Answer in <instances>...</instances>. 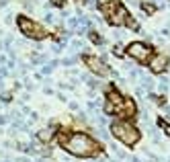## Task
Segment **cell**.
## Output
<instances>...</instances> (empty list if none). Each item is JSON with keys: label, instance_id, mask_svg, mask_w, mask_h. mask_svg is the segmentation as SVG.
<instances>
[{"label": "cell", "instance_id": "1", "mask_svg": "<svg viewBox=\"0 0 170 162\" xmlns=\"http://www.w3.org/2000/svg\"><path fill=\"white\" fill-rule=\"evenodd\" d=\"M62 148L66 152H70L72 156H80V158H88L97 152V142H94L90 136L80 131H74L70 136L62 140Z\"/></svg>", "mask_w": 170, "mask_h": 162}, {"label": "cell", "instance_id": "2", "mask_svg": "<svg viewBox=\"0 0 170 162\" xmlns=\"http://www.w3.org/2000/svg\"><path fill=\"white\" fill-rule=\"evenodd\" d=\"M111 131H113V136H115L119 142H123L125 146H133V144H137V140H139L137 127H133L129 121H113Z\"/></svg>", "mask_w": 170, "mask_h": 162}, {"label": "cell", "instance_id": "3", "mask_svg": "<svg viewBox=\"0 0 170 162\" xmlns=\"http://www.w3.org/2000/svg\"><path fill=\"white\" fill-rule=\"evenodd\" d=\"M17 25H19L21 33H23L25 37H29V39L39 41V39H43L45 35H47L43 27H41V25H37L35 21H31L29 17H23V15H21L19 19H17Z\"/></svg>", "mask_w": 170, "mask_h": 162}, {"label": "cell", "instance_id": "4", "mask_svg": "<svg viewBox=\"0 0 170 162\" xmlns=\"http://www.w3.org/2000/svg\"><path fill=\"white\" fill-rule=\"evenodd\" d=\"M127 55H131L135 62H139V64H146L148 60H150L152 55V47L146 43H141V41H133V43L127 45Z\"/></svg>", "mask_w": 170, "mask_h": 162}, {"label": "cell", "instance_id": "5", "mask_svg": "<svg viewBox=\"0 0 170 162\" xmlns=\"http://www.w3.org/2000/svg\"><path fill=\"white\" fill-rule=\"evenodd\" d=\"M84 62H86V66L92 70V72L101 74V76H107V74H111V70L107 68V64H105V62H101L98 58H94V55H84Z\"/></svg>", "mask_w": 170, "mask_h": 162}, {"label": "cell", "instance_id": "6", "mask_svg": "<svg viewBox=\"0 0 170 162\" xmlns=\"http://www.w3.org/2000/svg\"><path fill=\"white\" fill-rule=\"evenodd\" d=\"M166 66H168V58H166L164 54H158V55H154V58L150 60V70H152V72H156V74L164 72Z\"/></svg>", "mask_w": 170, "mask_h": 162}, {"label": "cell", "instance_id": "7", "mask_svg": "<svg viewBox=\"0 0 170 162\" xmlns=\"http://www.w3.org/2000/svg\"><path fill=\"white\" fill-rule=\"evenodd\" d=\"M156 84H154V80L150 78V76H146V74H141V88H146V90H152Z\"/></svg>", "mask_w": 170, "mask_h": 162}, {"label": "cell", "instance_id": "8", "mask_svg": "<svg viewBox=\"0 0 170 162\" xmlns=\"http://www.w3.org/2000/svg\"><path fill=\"white\" fill-rule=\"evenodd\" d=\"M35 140H39V142H49V140H51V131L41 129L39 133H35Z\"/></svg>", "mask_w": 170, "mask_h": 162}, {"label": "cell", "instance_id": "9", "mask_svg": "<svg viewBox=\"0 0 170 162\" xmlns=\"http://www.w3.org/2000/svg\"><path fill=\"white\" fill-rule=\"evenodd\" d=\"M141 8L146 10L148 15H154V10H156V4H152L150 0H148V2H141Z\"/></svg>", "mask_w": 170, "mask_h": 162}, {"label": "cell", "instance_id": "10", "mask_svg": "<svg viewBox=\"0 0 170 162\" xmlns=\"http://www.w3.org/2000/svg\"><path fill=\"white\" fill-rule=\"evenodd\" d=\"M88 33H90V39H92L94 43H102V37L97 33V31H88Z\"/></svg>", "mask_w": 170, "mask_h": 162}, {"label": "cell", "instance_id": "11", "mask_svg": "<svg viewBox=\"0 0 170 162\" xmlns=\"http://www.w3.org/2000/svg\"><path fill=\"white\" fill-rule=\"evenodd\" d=\"M158 88H160L162 93H166V90H168V80H166V78H162L160 82H158Z\"/></svg>", "mask_w": 170, "mask_h": 162}, {"label": "cell", "instance_id": "12", "mask_svg": "<svg viewBox=\"0 0 170 162\" xmlns=\"http://www.w3.org/2000/svg\"><path fill=\"white\" fill-rule=\"evenodd\" d=\"M62 64H64V66H72V64H76V58H64Z\"/></svg>", "mask_w": 170, "mask_h": 162}, {"label": "cell", "instance_id": "13", "mask_svg": "<svg viewBox=\"0 0 170 162\" xmlns=\"http://www.w3.org/2000/svg\"><path fill=\"white\" fill-rule=\"evenodd\" d=\"M0 98H2V103H10V101H12L10 93H2V94H0Z\"/></svg>", "mask_w": 170, "mask_h": 162}, {"label": "cell", "instance_id": "14", "mask_svg": "<svg viewBox=\"0 0 170 162\" xmlns=\"http://www.w3.org/2000/svg\"><path fill=\"white\" fill-rule=\"evenodd\" d=\"M160 125H162V127H164V131H166V133H168V136H170V125H168V123H164V121H162V119H160Z\"/></svg>", "mask_w": 170, "mask_h": 162}, {"label": "cell", "instance_id": "15", "mask_svg": "<svg viewBox=\"0 0 170 162\" xmlns=\"http://www.w3.org/2000/svg\"><path fill=\"white\" fill-rule=\"evenodd\" d=\"M113 54H115V55H119V58H121V55H123V51H121V47L117 45V47H113Z\"/></svg>", "mask_w": 170, "mask_h": 162}, {"label": "cell", "instance_id": "16", "mask_svg": "<svg viewBox=\"0 0 170 162\" xmlns=\"http://www.w3.org/2000/svg\"><path fill=\"white\" fill-rule=\"evenodd\" d=\"M45 21H47V23H54V12H47V15H45Z\"/></svg>", "mask_w": 170, "mask_h": 162}, {"label": "cell", "instance_id": "17", "mask_svg": "<svg viewBox=\"0 0 170 162\" xmlns=\"http://www.w3.org/2000/svg\"><path fill=\"white\" fill-rule=\"evenodd\" d=\"M29 119H31V121H37L39 115H37V113H29Z\"/></svg>", "mask_w": 170, "mask_h": 162}, {"label": "cell", "instance_id": "18", "mask_svg": "<svg viewBox=\"0 0 170 162\" xmlns=\"http://www.w3.org/2000/svg\"><path fill=\"white\" fill-rule=\"evenodd\" d=\"M70 109H72V111H76V109H78V103H74V101H72V103H70Z\"/></svg>", "mask_w": 170, "mask_h": 162}, {"label": "cell", "instance_id": "19", "mask_svg": "<svg viewBox=\"0 0 170 162\" xmlns=\"http://www.w3.org/2000/svg\"><path fill=\"white\" fill-rule=\"evenodd\" d=\"M6 121H8V119H6V117H4V115H0V125H4V123H6Z\"/></svg>", "mask_w": 170, "mask_h": 162}, {"label": "cell", "instance_id": "20", "mask_svg": "<svg viewBox=\"0 0 170 162\" xmlns=\"http://www.w3.org/2000/svg\"><path fill=\"white\" fill-rule=\"evenodd\" d=\"M6 2H8V0H0V6H6Z\"/></svg>", "mask_w": 170, "mask_h": 162}, {"label": "cell", "instance_id": "21", "mask_svg": "<svg viewBox=\"0 0 170 162\" xmlns=\"http://www.w3.org/2000/svg\"><path fill=\"white\" fill-rule=\"evenodd\" d=\"M19 162H29V160H27V158H19Z\"/></svg>", "mask_w": 170, "mask_h": 162}, {"label": "cell", "instance_id": "22", "mask_svg": "<svg viewBox=\"0 0 170 162\" xmlns=\"http://www.w3.org/2000/svg\"><path fill=\"white\" fill-rule=\"evenodd\" d=\"M37 162H49V160H45V158H39V160Z\"/></svg>", "mask_w": 170, "mask_h": 162}, {"label": "cell", "instance_id": "23", "mask_svg": "<svg viewBox=\"0 0 170 162\" xmlns=\"http://www.w3.org/2000/svg\"><path fill=\"white\" fill-rule=\"evenodd\" d=\"M2 162H8V160H2Z\"/></svg>", "mask_w": 170, "mask_h": 162}]
</instances>
